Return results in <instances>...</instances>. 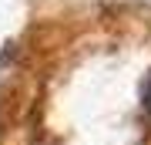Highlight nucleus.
I'll return each mask as SVG.
<instances>
[{"label":"nucleus","mask_w":151,"mask_h":145,"mask_svg":"<svg viewBox=\"0 0 151 145\" xmlns=\"http://www.w3.org/2000/svg\"><path fill=\"white\" fill-rule=\"evenodd\" d=\"M141 105H145V111L151 115V74H148V81H145V88H141Z\"/></svg>","instance_id":"1"}]
</instances>
